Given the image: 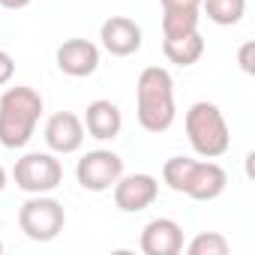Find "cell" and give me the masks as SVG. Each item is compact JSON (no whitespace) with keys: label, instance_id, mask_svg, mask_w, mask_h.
Here are the masks:
<instances>
[{"label":"cell","instance_id":"6da1fadb","mask_svg":"<svg viewBox=\"0 0 255 255\" xmlns=\"http://www.w3.org/2000/svg\"><path fill=\"white\" fill-rule=\"evenodd\" d=\"M42 114V96L33 87H9L0 96V144L24 147Z\"/></svg>","mask_w":255,"mask_h":255},{"label":"cell","instance_id":"7a4b0ae2","mask_svg":"<svg viewBox=\"0 0 255 255\" xmlns=\"http://www.w3.org/2000/svg\"><path fill=\"white\" fill-rule=\"evenodd\" d=\"M138 123L147 132H165L174 120V90L171 75L159 66H147L138 75Z\"/></svg>","mask_w":255,"mask_h":255},{"label":"cell","instance_id":"3957f363","mask_svg":"<svg viewBox=\"0 0 255 255\" xmlns=\"http://www.w3.org/2000/svg\"><path fill=\"white\" fill-rule=\"evenodd\" d=\"M186 135H189L195 153H201L207 159L222 156L228 150V141H231L225 117L213 102H195L186 111Z\"/></svg>","mask_w":255,"mask_h":255},{"label":"cell","instance_id":"277c9868","mask_svg":"<svg viewBox=\"0 0 255 255\" xmlns=\"http://www.w3.org/2000/svg\"><path fill=\"white\" fill-rule=\"evenodd\" d=\"M63 207L54 198H30L21 204L18 225L30 240H54L63 228Z\"/></svg>","mask_w":255,"mask_h":255},{"label":"cell","instance_id":"5b68a950","mask_svg":"<svg viewBox=\"0 0 255 255\" xmlns=\"http://www.w3.org/2000/svg\"><path fill=\"white\" fill-rule=\"evenodd\" d=\"M15 183L24 192H48L63 180V168L54 156L48 153H27L24 159L15 162Z\"/></svg>","mask_w":255,"mask_h":255},{"label":"cell","instance_id":"8992f818","mask_svg":"<svg viewBox=\"0 0 255 255\" xmlns=\"http://www.w3.org/2000/svg\"><path fill=\"white\" fill-rule=\"evenodd\" d=\"M123 171V159L111 150H90L84 159H78V183L90 192H102L111 183H117Z\"/></svg>","mask_w":255,"mask_h":255},{"label":"cell","instance_id":"52a82bcc","mask_svg":"<svg viewBox=\"0 0 255 255\" xmlns=\"http://www.w3.org/2000/svg\"><path fill=\"white\" fill-rule=\"evenodd\" d=\"M45 141L57 153H72L84 141V123L72 111H57L45 123Z\"/></svg>","mask_w":255,"mask_h":255},{"label":"cell","instance_id":"ba28073f","mask_svg":"<svg viewBox=\"0 0 255 255\" xmlns=\"http://www.w3.org/2000/svg\"><path fill=\"white\" fill-rule=\"evenodd\" d=\"M102 45L117 57L135 54L141 48V27L126 15H111L102 24Z\"/></svg>","mask_w":255,"mask_h":255},{"label":"cell","instance_id":"9c48e42d","mask_svg":"<svg viewBox=\"0 0 255 255\" xmlns=\"http://www.w3.org/2000/svg\"><path fill=\"white\" fill-rule=\"evenodd\" d=\"M156 180L150 174H129V177H123L114 189V204L126 213H138L144 210L147 204H153L156 198Z\"/></svg>","mask_w":255,"mask_h":255},{"label":"cell","instance_id":"30bf717a","mask_svg":"<svg viewBox=\"0 0 255 255\" xmlns=\"http://www.w3.org/2000/svg\"><path fill=\"white\" fill-rule=\"evenodd\" d=\"M57 66H60L66 75H75V78L93 75L96 66H99V51H96V45L87 42V39H66V42L57 48Z\"/></svg>","mask_w":255,"mask_h":255},{"label":"cell","instance_id":"8fae6325","mask_svg":"<svg viewBox=\"0 0 255 255\" xmlns=\"http://www.w3.org/2000/svg\"><path fill=\"white\" fill-rule=\"evenodd\" d=\"M183 246V231L174 219H153L144 225L141 249L147 255H177Z\"/></svg>","mask_w":255,"mask_h":255},{"label":"cell","instance_id":"7c38bea8","mask_svg":"<svg viewBox=\"0 0 255 255\" xmlns=\"http://www.w3.org/2000/svg\"><path fill=\"white\" fill-rule=\"evenodd\" d=\"M225 180H228V177H225L222 165H216V162H195L192 171H189V180H186L183 192H186L189 198L210 201V198H216V195L225 189Z\"/></svg>","mask_w":255,"mask_h":255},{"label":"cell","instance_id":"4fadbf2b","mask_svg":"<svg viewBox=\"0 0 255 255\" xmlns=\"http://www.w3.org/2000/svg\"><path fill=\"white\" fill-rule=\"evenodd\" d=\"M84 123H87V132L93 138H114L120 132V108L108 99H96L87 105Z\"/></svg>","mask_w":255,"mask_h":255},{"label":"cell","instance_id":"5bb4252c","mask_svg":"<svg viewBox=\"0 0 255 255\" xmlns=\"http://www.w3.org/2000/svg\"><path fill=\"white\" fill-rule=\"evenodd\" d=\"M162 51H165V57H168L171 63H177V66H192V63L204 54V39H201L198 30L183 33V36H165Z\"/></svg>","mask_w":255,"mask_h":255},{"label":"cell","instance_id":"9a60e30c","mask_svg":"<svg viewBox=\"0 0 255 255\" xmlns=\"http://www.w3.org/2000/svg\"><path fill=\"white\" fill-rule=\"evenodd\" d=\"M204 12L216 24H237L246 12V0H204Z\"/></svg>","mask_w":255,"mask_h":255},{"label":"cell","instance_id":"2e32d148","mask_svg":"<svg viewBox=\"0 0 255 255\" xmlns=\"http://www.w3.org/2000/svg\"><path fill=\"white\" fill-rule=\"evenodd\" d=\"M192 30H198V9H165V15H162L165 36H183Z\"/></svg>","mask_w":255,"mask_h":255},{"label":"cell","instance_id":"e0dca14e","mask_svg":"<svg viewBox=\"0 0 255 255\" xmlns=\"http://www.w3.org/2000/svg\"><path fill=\"white\" fill-rule=\"evenodd\" d=\"M192 165H195V159H189V156H171V159L165 162V168H162L165 183H168L174 192H183V186H186V180H189Z\"/></svg>","mask_w":255,"mask_h":255},{"label":"cell","instance_id":"ac0fdd59","mask_svg":"<svg viewBox=\"0 0 255 255\" xmlns=\"http://www.w3.org/2000/svg\"><path fill=\"white\" fill-rule=\"evenodd\" d=\"M189 255H228V240L222 234H216V231L198 234L189 243Z\"/></svg>","mask_w":255,"mask_h":255},{"label":"cell","instance_id":"d6986e66","mask_svg":"<svg viewBox=\"0 0 255 255\" xmlns=\"http://www.w3.org/2000/svg\"><path fill=\"white\" fill-rule=\"evenodd\" d=\"M240 66H243V72H249V75H255V42L249 39V42H243L240 45Z\"/></svg>","mask_w":255,"mask_h":255},{"label":"cell","instance_id":"ffe728a7","mask_svg":"<svg viewBox=\"0 0 255 255\" xmlns=\"http://www.w3.org/2000/svg\"><path fill=\"white\" fill-rule=\"evenodd\" d=\"M12 69H15L12 57H9L6 51H0V84H6V81L12 78Z\"/></svg>","mask_w":255,"mask_h":255},{"label":"cell","instance_id":"44dd1931","mask_svg":"<svg viewBox=\"0 0 255 255\" xmlns=\"http://www.w3.org/2000/svg\"><path fill=\"white\" fill-rule=\"evenodd\" d=\"M201 0H162V9H198Z\"/></svg>","mask_w":255,"mask_h":255},{"label":"cell","instance_id":"7402d4cb","mask_svg":"<svg viewBox=\"0 0 255 255\" xmlns=\"http://www.w3.org/2000/svg\"><path fill=\"white\" fill-rule=\"evenodd\" d=\"M27 3H30V0H0V6H6V9H21Z\"/></svg>","mask_w":255,"mask_h":255},{"label":"cell","instance_id":"603a6c76","mask_svg":"<svg viewBox=\"0 0 255 255\" xmlns=\"http://www.w3.org/2000/svg\"><path fill=\"white\" fill-rule=\"evenodd\" d=\"M3 186H6V171L0 168V189H3Z\"/></svg>","mask_w":255,"mask_h":255},{"label":"cell","instance_id":"cb8c5ba5","mask_svg":"<svg viewBox=\"0 0 255 255\" xmlns=\"http://www.w3.org/2000/svg\"><path fill=\"white\" fill-rule=\"evenodd\" d=\"M0 252H3V243H0Z\"/></svg>","mask_w":255,"mask_h":255}]
</instances>
